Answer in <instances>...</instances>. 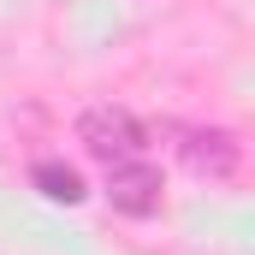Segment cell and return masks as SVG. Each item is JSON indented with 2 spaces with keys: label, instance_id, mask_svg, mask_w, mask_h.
<instances>
[{
  "label": "cell",
  "instance_id": "cell-1",
  "mask_svg": "<svg viewBox=\"0 0 255 255\" xmlns=\"http://www.w3.org/2000/svg\"><path fill=\"white\" fill-rule=\"evenodd\" d=\"M166 136H178V160L196 178H208V184H232L238 178L244 148H238L232 130H220V125H166Z\"/></svg>",
  "mask_w": 255,
  "mask_h": 255
},
{
  "label": "cell",
  "instance_id": "cell-2",
  "mask_svg": "<svg viewBox=\"0 0 255 255\" xmlns=\"http://www.w3.org/2000/svg\"><path fill=\"white\" fill-rule=\"evenodd\" d=\"M77 142L95 154V160H136V154H148V125L142 119H130L125 107H89L83 119H77Z\"/></svg>",
  "mask_w": 255,
  "mask_h": 255
},
{
  "label": "cell",
  "instance_id": "cell-3",
  "mask_svg": "<svg viewBox=\"0 0 255 255\" xmlns=\"http://www.w3.org/2000/svg\"><path fill=\"white\" fill-rule=\"evenodd\" d=\"M107 202H113L119 214H130V220L160 214V172L148 166V154L113 160V166H107Z\"/></svg>",
  "mask_w": 255,
  "mask_h": 255
},
{
  "label": "cell",
  "instance_id": "cell-4",
  "mask_svg": "<svg viewBox=\"0 0 255 255\" xmlns=\"http://www.w3.org/2000/svg\"><path fill=\"white\" fill-rule=\"evenodd\" d=\"M36 184H42V196H54V202H77V196H83L77 172L60 166V160H36Z\"/></svg>",
  "mask_w": 255,
  "mask_h": 255
}]
</instances>
